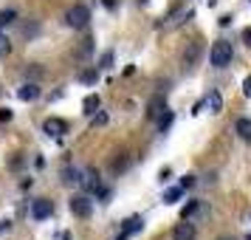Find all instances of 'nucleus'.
Returning <instances> with one entry per match:
<instances>
[{
	"label": "nucleus",
	"instance_id": "nucleus-10",
	"mask_svg": "<svg viewBox=\"0 0 251 240\" xmlns=\"http://www.w3.org/2000/svg\"><path fill=\"white\" fill-rule=\"evenodd\" d=\"M17 96H20L23 102H34L37 96H40V88H37V82H25V85H20Z\"/></svg>",
	"mask_w": 251,
	"mask_h": 240
},
{
	"label": "nucleus",
	"instance_id": "nucleus-27",
	"mask_svg": "<svg viewBox=\"0 0 251 240\" xmlns=\"http://www.w3.org/2000/svg\"><path fill=\"white\" fill-rule=\"evenodd\" d=\"M138 3H141V6H147V3H150V0H138Z\"/></svg>",
	"mask_w": 251,
	"mask_h": 240
},
{
	"label": "nucleus",
	"instance_id": "nucleus-29",
	"mask_svg": "<svg viewBox=\"0 0 251 240\" xmlns=\"http://www.w3.org/2000/svg\"><path fill=\"white\" fill-rule=\"evenodd\" d=\"M119 240H127V238H125V235H122V238H119Z\"/></svg>",
	"mask_w": 251,
	"mask_h": 240
},
{
	"label": "nucleus",
	"instance_id": "nucleus-6",
	"mask_svg": "<svg viewBox=\"0 0 251 240\" xmlns=\"http://www.w3.org/2000/svg\"><path fill=\"white\" fill-rule=\"evenodd\" d=\"M201 107H209V113H220L223 110V96H220V91H209V96L203 99Z\"/></svg>",
	"mask_w": 251,
	"mask_h": 240
},
{
	"label": "nucleus",
	"instance_id": "nucleus-12",
	"mask_svg": "<svg viewBox=\"0 0 251 240\" xmlns=\"http://www.w3.org/2000/svg\"><path fill=\"white\" fill-rule=\"evenodd\" d=\"M99 105H102V99L96 96V93H91V96H85V102H82V107H85V113H96L99 110Z\"/></svg>",
	"mask_w": 251,
	"mask_h": 240
},
{
	"label": "nucleus",
	"instance_id": "nucleus-30",
	"mask_svg": "<svg viewBox=\"0 0 251 240\" xmlns=\"http://www.w3.org/2000/svg\"><path fill=\"white\" fill-rule=\"evenodd\" d=\"M246 240H251V235H249V238H246Z\"/></svg>",
	"mask_w": 251,
	"mask_h": 240
},
{
	"label": "nucleus",
	"instance_id": "nucleus-9",
	"mask_svg": "<svg viewBox=\"0 0 251 240\" xmlns=\"http://www.w3.org/2000/svg\"><path fill=\"white\" fill-rule=\"evenodd\" d=\"M198 59H201V43H189L186 54H183V65H186V68H195Z\"/></svg>",
	"mask_w": 251,
	"mask_h": 240
},
{
	"label": "nucleus",
	"instance_id": "nucleus-1",
	"mask_svg": "<svg viewBox=\"0 0 251 240\" xmlns=\"http://www.w3.org/2000/svg\"><path fill=\"white\" fill-rule=\"evenodd\" d=\"M231 57H234V51H231V43H226V40H217L215 46H212V51H209V59H212L215 68L231 65Z\"/></svg>",
	"mask_w": 251,
	"mask_h": 240
},
{
	"label": "nucleus",
	"instance_id": "nucleus-13",
	"mask_svg": "<svg viewBox=\"0 0 251 240\" xmlns=\"http://www.w3.org/2000/svg\"><path fill=\"white\" fill-rule=\"evenodd\" d=\"M141 226H144V220H141V217H130V220H125L122 235H125V238H130V235H133V232H138Z\"/></svg>",
	"mask_w": 251,
	"mask_h": 240
},
{
	"label": "nucleus",
	"instance_id": "nucleus-25",
	"mask_svg": "<svg viewBox=\"0 0 251 240\" xmlns=\"http://www.w3.org/2000/svg\"><path fill=\"white\" fill-rule=\"evenodd\" d=\"M243 93H246V96H251V77L243 82Z\"/></svg>",
	"mask_w": 251,
	"mask_h": 240
},
{
	"label": "nucleus",
	"instance_id": "nucleus-7",
	"mask_svg": "<svg viewBox=\"0 0 251 240\" xmlns=\"http://www.w3.org/2000/svg\"><path fill=\"white\" fill-rule=\"evenodd\" d=\"M172 240H195V226L189 223V220L178 223V226H175V232H172Z\"/></svg>",
	"mask_w": 251,
	"mask_h": 240
},
{
	"label": "nucleus",
	"instance_id": "nucleus-23",
	"mask_svg": "<svg viewBox=\"0 0 251 240\" xmlns=\"http://www.w3.org/2000/svg\"><path fill=\"white\" fill-rule=\"evenodd\" d=\"M107 122V113H93V125H104Z\"/></svg>",
	"mask_w": 251,
	"mask_h": 240
},
{
	"label": "nucleus",
	"instance_id": "nucleus-4",
	"mask_svg": "<svg viewBox=\"0 0 251 240\" xmlns=\"http://www.w3.org/2000/svg\"><path fill=\"white\" fill-rule=\"evenodd\" d=\"M43 133L51 138H62L68 133V122H62V119H46V125H43Z\"/></svg>",
	"mask_w": 251,
	"mask_h": 240
},
{
	"label": "nucleus",
	"instance_id": "nucleus-16",
	"mask_svg": "<svg viewBox=\"0 0 251 240\" xmlns=\"http://www.w3.org/2000/svg\"><path fill=\"white\" fill-rule=\"evenodd\" d=\"M79 82H85V85H96L99 82V68H88L79 74Z\"/></svg>",
	"mask_w": 251,
	"mask_h": 240
},
{
	"label": "nucleus",
	"instance_id": "nucleus-21",
	"mask_svg": "<svg viewBox=\"0 0 251 240\" xmlns=\"http://www.w3.org/2000/svg\"><path fill=\"white\" fill-rule=\"evenodd\" d=\"M9 51H12V43H9V40H6V37L0 34V57H6V54H9Z\"/></svg>",
	"mask_w": 251,
	"mask_h": 240
},
{
	"label": "nucleus",
	"instance_id": "nucleus-5",
	"mask_svg": "<svg viewBox=\"0 0 251 240\" xmlns=\"http://www.w3.org/2000/svg\"><path fill=\"white\" fill-rule=\"evenodd\" d=\"M51 212H54V204L46 201V198H40V201L31 204V217L34 220H46V217H51Z\"/></svg>",
	"mask_w": 251,
	"mask_h": 240
},
{
	"label": "nucleus",
	"instance_id": "nucleus-2",
	"mask_svg": "<svg viewBox=\"0 0 251 240\" xmlns=\"http://www.w3.org/2000/svg\"><path fill=\"white\" fill-rule=\"evenodd\" d=\"M65 23H68L71 28H85V26L91 23V9H88V6H74V9H68Z\"/></svg>",
	"mask_w": 251,
	"mask_h": 240
},
{
	"label": "nucleus",
	"instance_id": "nucleus-22",
	"mask_svg": "<svg viewBox=\"0 0 251 240\" xmlns=\"http://www.w3.org/2000/svg\"><path fill=\"white\" fill-rule=\"evenodd\" d=\"M195 184V175H186V178H181V189H189Z\"/></svg>",
	"mask_w": 251,
	"mask_h": 240
},
{
	"label": "nucleus",
	"instance_id": "nucleus-8",
	"mask_svg": "<svg viewBox=\"0 0 251 240\" xmlns=\"http://www.w3.org/2000/svg\"><path fill=\"white\" fill-rule=\"evenodd\" d=\"M164 110H167L164 96H152V99H150V105H147V119H158Z\"/></svg>",
	"mask_w": 251,
	"mask_h": 240
},
{
	"label": "nucleus",
	"instance_id": "nucleus-26",
	"mask_svg": "<svg viewBox=\"0 0 251 240\" xmlns=\"http://www.w3.org/2000/svg\"><path fill=\"white\" fill-rule=\"evenodd\" d=\"M243 40H246V46H251V26L243 31Z\"/></svg>",
	"mask_w": 251,
	"mask_h": 240
},
{
	"label": "nucleus",
	"instance_id": "nucleus-3",
	"mask_svg": "<svg viewBox=\"0 0 251 240\" xmlns=\"http://www.w3.org/2000/svg\"><path fill=\"white\" fill-rule=\"evenodd\" d=\"M71 212L76 217H91V212H93V201L88 198V195H74L71 198Z\"/></svg>",
	"mask_w": 251,
	"mask_h": 240
},
{
	"label": "nucleus",
	"instance_id": "nucleus-20",
	"mask_svg": "<svg viewBox=\"0 0 251 240\" xmlns=\"http://www.w3.org/2000/svg\"><path fill=\"white\" fill-rule=\"evenodd\" d=\"M178 198H181V187H175V189H170V192L164 195V201H167V204H172V201H178Z\"/></svg>",
	"mask_w": 251,
	"mask_h": 240
},
{
	"label": "nucleus",
	"instance_id": "nucleus-24",
	"mask_svg": "<svg viewBox=\"0 0 251 240\" xmlns=\"http://www.w3.org/2000/svg\"><path fill=\"white\" fill-rule=\"evenodd\" d=\"M0 122H12V110H9V107L0 110Z\"/></svg>",
	"mask_w": 251,
	"mask_h": 240
},
{
	"label": "nucleus",
	"instance_id": "nucleus-19",
	"mask_svg": "<svg viewBox=\"0 0 251 240\" xmlns=\"http://www.w3.org/2000/svg\"><path fill=\"white\" fill-rule=\"evenodd\" d=\"M91 48H93V40H82V48L76 51V57H88V54H91Z\"/></svg>",
	"mask_w": 251,
	"mask_h": 240
},
{
	"label": "nucleus",
	"instance_id": "nucleus-15",
	"mask_svg": "<svg viewBox=\"0 0 251 240\" xmlns=\"http://www.w3.org/2000/svg\"><path fill=\"white\" fill-rule=\"evenodd\" d=\"M62 181L71 187V184H82L85 178H82V172H79V170H71V167H68V170H62Z\"/></svg>",
	"mask_w": 251,
	"mask_h": 240
},
{
	"label": "nucleus",
	"instance_id": "nucleus-11",
	"mask_svg": "<svg viewBox=\"0 0 251 240\" xmlns=\"http://www.w3.org/2000/svg\"><path fill=\"white\" fill-rule=\"evenodd\" d=\"M234 133H237L243 141H251V119H237V125H234Z\"/></svg>",
	"mask_w": 251,
	"mask_h": 240
},
{
	"label": "nucleus",
	"instance_id": "nucleus-28",
	"mask_svg": "<svg viewBox=\"0 0 251 240\" xmlns=\"http://www.w3.org/2000/svg\"><path fill=\"white\" fill-rule=\"evenodd\" d=\"M220 240H234V238H220Z\"/></svg>",
	"mask_w": 251,
	"mask_h": 240
},
{
	"label": "nucleus",
	"instance_id": "nucleus-17",
	"mask_svg": "<svg viewBox=\"0 0 251 240\" xmlns=\"http://www.w3.org/2000/svg\"><path fill=\"white\" fill-rule=\"evenodd\" d=\"M14 20H17V12H14V9H3V12H0V31H3L6 26H12Z\"/></svg>",
	"mask_w": 251,
	"mask_h": 240
},
{
	"label": "nucleus",
	"instance_id": "nucleus-14",
	"mask_svg": "<svg viewBox=\"0 0 251 240\" xmlns=\"http://www.w3.org/2000/svg\"><path fill=\"white\" fill-rule=\"evenodd\" d=\"M198 209H201V201H189V204L181 209V220H192L198 215Z\"/></svg>",
	"mask_w": 251,
	"mask_h": 240
},
{
	"label": "nucleus",
	"instance_id": "nucleus-18",
	"mask_svg": "<svg viewBox=\"0 0 251 240\" xmlns=\"http://www.w3.org/2000/svg\"><path fill=\"white\" fill-rule=\"evenodd\" d=\"M99 68L107 71V68H113V51H104L102 59H99Z\"/></svg>",
	"mask_w": 251,
	"mask_h": 240
}]
</instances>
